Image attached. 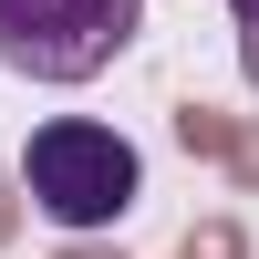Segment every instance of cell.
Instances as JSON below:
<instances>
[{
    "mask_svg": "<svg viewBox=\"0 0 259 259\" xmlns=\"http://www.w3.org/2000/svg\"><path fill=\"white\" fill-rule=\"evenodd\" d=\"M11 187H21V197H31L52 228L94 239V228H114L124 207L145 197V156L114 135V124H94V114H52L31 145H21Z\"/></svg>",
    "mask_w": 259,
    "mask_h": 259,
    "instance_id": "1",
    "label": "cell"
},
{
    "mask_svg": "<svg viewBox=\"0 0 259 259\" xmlns=\"http://www.w3.org/2000/svg\"><path fill=\"white\" fill-rule=\"evenodd\" d=\"M145 31V0H0V73L21 83H94Z\"/></svg>",
    "mask_w": 259,
    "mask_h": 259,
    "instance_id": "2",
    "label": "cell"
},
{
    "mask_svg": "<svg viewBox=\"0 0 259 259\" xmlns=\"http://www.w3.org/2000/svg\"><path fill=\"white\" fill-rule=\"evenodd\" d=\"M177 259H249V239H239V218H197Z\"/></svg>",
    "mask_w": 259,
    "mask_h": 259,
    "instance_id": "3",
    "label": "cell"
},
{
    "mask_svg": "<svg viewBox=\"0 0 259 259\" xmlns=\"http://www.w3.org/2000/svg\"><path fill=\"white\" fill-rule=\"evenodd\" d=\"M177 135L197 156H228V114H207V104H177Z\"/></svg>",
    "mask_w": 259,
    "mask_h": 259,
    "instance_id": "4",
    "label": "cell"
},
{
    "mask_svg": "<svg viewBox=\"0 0 259 259\" xmlns=\"http://www.w3.org/2000/svg\"><path fill=\"white\" fill-rule=\"evenodd\" d=\"M228 156H239V177H259V135H228Z\"/></svg>",
    "mask_w": 259,
    "mask_h": 259,
    "instance_id": "5",
    "label": "cell"
},
{
    "mask_svg": "<svg viewBox=\"0 0 259 259\" xmlns=\"http://www.w3.org/2000/svg\"><path fill=\"white\" fill-rule=\"evenodd\" d=\"M239 21H249V83H259V0H239Z\"/></svg>",
    "mask_w": 259,
    "mask_h": 259,
    "instance_id": "6",
    "label": "cell"
},
{
    "mask_svg": "<svg viewBox=\"0 0 259 259\" xmlns=\"http://www.w3.org/2000/svg\"><path fill=\"white\" fill-rule=\"evenodd\" d=\"M0 239H11V166H0Z\"/></svg>",
    "mask_w": 259,
    "mask_h": 259,
    "instance_id": "7",
    "label": "cell"
},
{
    "mask_svg": "<svg viewBox=\"0 0 259 259\" xmlns=\"http://www.w3.org/2000/svg\"><path fill=\"white\" fill-rule=\"evenodd\" d=\"M62 259H104V249H62ZM114 259H124V249H114Z\"/></svg>",
    "mask_w": 259,
    "mask_h": 259,
    "instance_id": "8",
    "label": "cell"
}]
</instances>
